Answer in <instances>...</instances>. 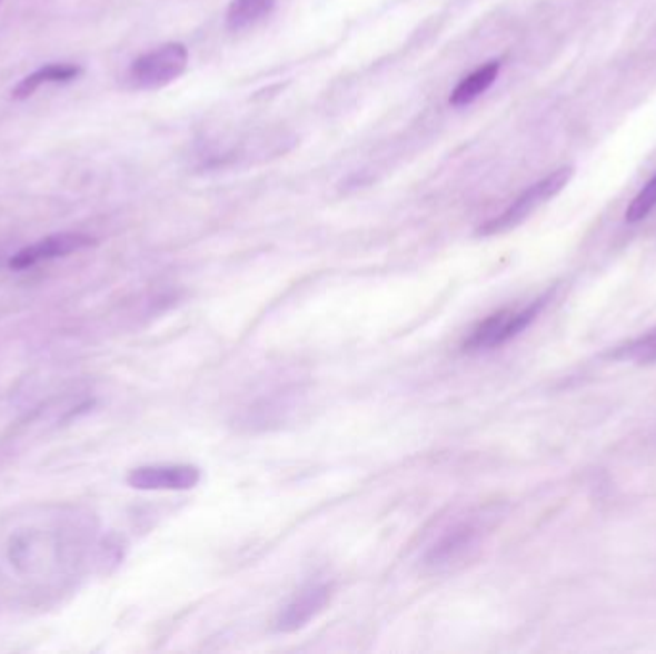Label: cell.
Returning <instances> with one entry per match:
<instances>
[{"label":"cell","instance_id":"cell-7","mask_svg":"<svg viewBox=\"0 0 656 654\" xmlns=\"http://www.w3.org/2000/svg\"><path fill=\"white\" fill-rule=\"evenodd\" d=\"M328 601H330L328 585H309L285 606V611L277 618V630L282 634H292L308 626L311 620L317 618L327 608Z\"/></svg>","mask_w":656,"mask_h":654},{"label":"cell","instance_id":"cell-2","mask_svg":"<svg viewBox=\"0 0 656 654\" xmlns=\"http://www.w3.org/2000/svg\"><path fill=\"white\" fill-rule=\"evenodd\" d=\"M189 49L182 42H166L158 49L140 54L129 68V83L135 89L155 91L173 83L187 71Z\"/></svg>","mask_w":656,"mask_h":654},{"label":"cell","instance_id":"cell-1","mask_svg":"<svg viewBox=\"0 0 656 654\" xmlns=\"http://www.w3.org/2000/svg\"><path fill=\"white\" fill-rule=\"evenodd\" d=\"M484 537V524L476 516H468L451 524L426 551L425 564L428 571L446 574L455 571L475 555Z\"/></svg>","mask_w":656,"mask_h":654},{"label":"cell","instance_id":"cell-11","mask_svg":"<svg viewBox=\"0 0 656 654\" xmlns=\"http://www.w3.org/2000/svg\"><path fill=\"white\" fill-rule=\"evenodd\" d=\"M615 357L616 359L639 363V365L656 363V328H650L649 333L637 336L636 340L620 346L616 349Z\"/></svg>","mask_w":656,"mask_h":654},{"label":"cell","instance_id":"cell-10","mask_svg":"<svg viewBox=\"0 0 656 654\" xmlns=\"http://www.w3.org/2000/svg\"><path fill=\"white\" fill-rule=\"evenodd\" d=\"M275 4L277 0H231L225 16L227 28L231 31L251 28L271 14Z\"/></svg>","mask_w":656,"mask_h":654},{"label":"cell","instance_id":"cell-5","mask_svg":"<svg viewBox=\"0 0 656 654\" xmlns=\"http://www.w3.org/2000/svg\"><path fill=\"white\" fill-rule=\"evenodd\" d=\"M97 244V238L85 232H60V235H52V237L42 238L39 242L26 246L23 250L18 251L16 256L10 258L8 267L12 271H26L29 267H36L42 261H50V259L68 258L71 254L87 250Z\"/></svg>","mask_w":656,"mask_h":654},{"label":"cell","instance_id":"cell-6","mask_svg":"<svg viewBox=\"0 0 656 654\" xmlns=\"http://www.w3.org/2000/svg\"><path fill=\"white\" fill-rule=\"evenodd\" d=\"M198 482L200 468L192 465H148L127 474V484L145 492H185Z\"/></svg>","mask_w":656,"mask_h":654},{"label":"cell","instance_id":"cell-8","mask_svg":"<svg viewBox=\"0 0 656 654\" xmlns=\"http://www.w3.org/2000/svg\"><path fill=\"white\" fill-rule=\"evenodd\" d=\"M81 76H83V68L78 63H49V66H42L33 73H29L28 77H23L20 83L12 89V98L26 100V98L33 97L42 85L71 83Z\"/></svg>","mask_w":656,"mask_h":654},{"label":"cell","instance_id":"cell-4","mask_svg":"<svg viewBox=\"0 0 656 654\" xmlns=\"http://www.w3.org/2000/svg\"><path fill=\"white\" fill-rule=\"evenodd\" d=\"M544 306L545 299H538L523 309H503L499 314L491 315L470 333L463 348L467 351H486L513 340L524 328L530 327L531 320L538 317Z\"/></svg>","mask_w":656,"mask_h":654},{"label":"cell","instance_id":"cell-9","mask_svg":"<svg viewBox=\"0 0 656 654\" xmlns=\"http://www.w3.org/2000/svg\"><path fill=\"white\" fill-rule=\"evenodd\" d=\"M499 70H501V63L494 60V62L484 63L483 68L468 73L467 77H463L461 81L455 87L454 92H451L449 102L457 106V108L475 102L476 98L483 97L484 92L496 83Z\"/></svg>","mask_w":656,"mask_h":654},{"label":"cell","instance_id":"cell-3","mask_svg":"<svg viewBox=\"0 0 656 654\" xmlns=\"http://www.w3.org/2000/svg\"><path fill=\"white\" fill-rule=\"evenodd\" d=\"M570 177H573V168H560L553 171L551 175H547L541 181L526 188L523 195L518 196L517 200L503 211L501 216L494 217L491 221L483 225L478 229V235L494 237V235H501V232H507V230L524 224L539 206L551 200L553 196L559 195L560 190L566 187V182L570 181Z\"/></svg>","mask_w":656,"mask_h":654},{"label":"cell","instance_id":"cell-12","mask_svg":"<svg viewBox=\"0 0 656 654\" xmlns=\"http://www.w3.org/2000/svg\"><path fill=\"white\" fill-rule=\"evenodd\" d=\"M656 206V175L650 179L645 187L642 188V192L634 198V202L629 204L628 211H626V219L629 224H636L642 221L645 217L649 216L653 208Z\"/></svg>","mask_w":656,"mask_h":654}]
</instances>
